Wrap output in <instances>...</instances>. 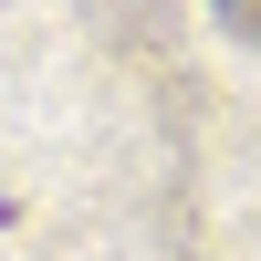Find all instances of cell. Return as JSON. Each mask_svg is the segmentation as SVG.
I'll return each instance as SVG.
<instances>
[{
	"instance_id": "1",
	"label": "cell",
	"mask_w": 261,
	"mask_h": 261,
	"mask_svg": "<svg viewBox=\"0 0 261 261\" xmlns=\"http://www.w3.org/2000/svg\"><path fill=\"white\" fill-rule=\"evenodd\" d=\"M209 11H220V21H230L241 42H261V0H209Z\"/></svg>"
}]
</instances>
